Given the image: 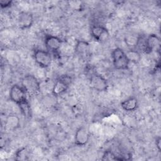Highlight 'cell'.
<instances>
[{"mask_svg": "<svg viewBox=\"0 0 161 161\" xmlns=\"http://www.w3.org/2000/svg\"><path fill=\"white\" fill-rule=\"evenodd\" d=\"M71 82V79L69 75H62L55 82L52 88V94L54 96H59L68 89Z\"/></svg>", "mask_w": 161, "mask_h": 161, "instance_id": "5b68a950", "label": "cell"}, {"mask_svg": "<svg viewBox=\"0 0 161 161\" xmlns=\"http://www.w3.org/2000/svg\"><path fill=\"white\" fill-rule=\"evenodd\" d=\"M19 107V109L22 114V115L26 118H29L31 116V106L30 104L29 101H28L27 98L19 103L18 104H17Z\"/></svg>", "mask_w": 161, "mask_h": 161, "instance_id": "9a60e30c", "label": "cell"}, {"mask_svg": "<svg viewBox=\"0 0 161 161\" xmlns=\"http://www.w3.org/2000/svg\"><path fill=\"white\" fill-rule=\"evenodd\" d=\"M5 126L10 130H15L20 126V119L15 114H10L6 116Z\"/></svg>", "mask_w": 161, "mask_h": 161, "instance_id": "5bb4252c", "label": "cell"}, {"mask_svg": "<svg viewBox=\"0 0 161 161\" xmlns=\"http://www.w3.org/2000/svg\"><path fill=\"white\" fill-rule=\"evenodd\" d=\"M33 58L35 62L42 68L48 67L52 61L50 53L42 49L35 50L33 53Z\"/></svg>", "mask_w": 161, "mask_h": 161, "instance_id": "3957f363", "label": "cell"}, {"mask_svg": "<svg viewBox=\"0 0 161 161\" xmlns=\"http://www.w3.org/2000/svg\"><path fill=\"white\" fill-rule=\"evenodd\" d=\"M90 32L92 38L98 42H104L109 37V30L101 25L92 26Z\"/></svg>", "mask_w": 161, "mask_h": 161, "instance_id": "52a82bcc", "label": "cell"}, {"mask_svg": "<svg viewBox=\"0 0 161 161\" xmlns=\"http://www.w3.org/2000/svg\"><path fill=\"white\" fill-rule=\"evenodd\" d=\"M13 1L11 0H0V6L1 9L8 8L11 6Z\"/></svg>", "mask_w": 161, "mask_h": 161, "instance_id": "ffe728a7", "label": "cell"}, {"mask_svg": "<svg viewBox=\"0 0 161 161\" xmlns=\"http://www.w3.org/2000/svg\"><path fill=\"white\" fill-rule=\"evenodd\" d=\"M138 40V35H128L125 38V42L128 47H130V49H135L136 47L137 42Z\"/></svg>", "mask_w": 161, "mask_h": 161, "instance_id": "e0dca14e", "label": "cell"}, {"mask_svg": "<svg viewBox=\"0 0 161 161\" xmlns=\"http://www.w3.org/2000/svg\"><path fill=\"white\" fill-rule=\"evenodd\" d=\"M160 44V38L155 34H150L145 39V49L144 53H150L157 50Z\"/></svg>", "mask_w": 161, "mask_h": 161, "instance_id": "8fae6325", "label": "cell"}, {"mask_svg": "<svg viewBox=\"0 0 161 161\" xmlns=\"http://www.w3.org/2000/svg\"><path fill=\"white\" fill-rule=\"evenodd\" d=\"M62 43L63 40L57 36L48 35L45 38V47L49 51L53 53L58 51L62 45Z\"/></svg>", "mask_w": 161, "mask_h": 161, "instance_id": "30bf717a", "label": "cell"}, {"mask_svg": "<svg viewBox=\"0 0 161 161\" xmlns=\"http://www.w3.org/2000/svg\"><path fill=\"white\" fill-rule=\"evenodd\" d=\"M155 145H156V147L158 150V152H161V138L160 137L158 136L155 139Z\"/></svg>", "mask_w": 161, "mask_h": 161, "instance_id": "44dd1931", "label": "cell"}, {"mask_svg": "<svg viewBox=\"0 0 161 161\" xmlns=\"http://www.w3.org/2000/svg\"><path fill=\"white\" fill-rule=\"evenodd\" d=\"M26 91L22 86L14 84L10 88L9 96L12 102L18 104L19 103L26 99Z\"/></svg>", "mask_w": 161, "mask_h": 161, "instance_id": "8992f818", "label": "cell"}, {"mask_svg": "<svg viewBox=\"0 0 161 161\" xmlns=\"http://www.w3.org/2000/svg\"><path fill=\"white\" fill-rule=\"evenodd\" d=\"M102 160H119V157L111 150H106L103 155Z\"/></svg>", "mask_w": 161, "mask_h": 161, "instance_id": "ac0fdd59", "label": "cell"}, {"mask_svg": "<svg viewBox=\"0 0 161 161\" xmlns=\"http://www.w3.org/2000/svg\"><path fill=\"white\" fill-rule=\"evenodd\" d=\"M21 86L29 95H35L40 91V86L38 79L33 75H26L22 79Z\"/></svg>", "mask_w": 161, "mask_h": 161, "instance_id": "7a4b0ae2", "label": "cell"}, {"mask_svg": "<svg viewBox=\"0 0 161 161\" xmlns=\"http://www.w3.org/2000/svg\"><path fill=\"white\" fill-rule=\"evenodd\" d=\"M89 84L92 89L98 92H105L108 89V80L99 74H94L91 76Z\"/></svg>", "mask_w": 161, "mask_h": 161, "instance_id": "277c9868", "label": "cell"}, {"mask_svg": "<svg viewBox=\"0 0 161 161\" xmlns=\"http://www.w3.org/2000/svg\"><path fill=\"white\" fill-rule=\"evenodd\" d=\"M121 108L127 112H131L135 111L138 105V99L134 96H131L125 100H123L121 104Z\"/></svg>", "mask_w": 161, "mask_h": 161, "instance_id": "4fadbf2b", "label": "cell"}, {"mask_svg": "<svg viewBox=\"0 0 161 161\" xmlns=\"http://www.w3.org/2000/svg\"><path fill=\"white\" fill-rule=\"evenodd\" d=\"M90 139V133L84 126L78 128L75 133L74 143L77 146L83 147L87 144Z\"/></svg>", "mask_w": 161, "mask_h": 161, "instance_id": "9c48e42d", "label": "cell"}, {"mask_svg": "<svg viewBox=\"0 0 161 161\" xmlns=\"http://www.w3.org/2000/svg\"><path fill=\"white\" fill-rule=\"evenodd\" d=\"M111 58L114 67L118 70H127L130 62L126 57V52L121 48L116 47L111 52Z\"/></svg>", "mask_w": 161, "mask_h": 161, "instance_id": "6da1fadb", "label": "cell"}, {"mask_svg": "<svg viewBox=\"0 0 161 161\" xmlns=\"http://www.w3.org/2000/svg\"><path fill=\"white\" fill-rule=\"evenodd\" d=\"M89 43L84 40H77L75 44L74 52L75 53L81 57L86 55L89 50Z\"/></svg>", "mask_w": 161, "mask_h": 161, "instance_id": "7c38bea8", "label": "cell"}, {"mask_svg": "<svg viewBox=\"0 0 161 161\" xmlns=\"http://www.w3.org/2000/svg\"><path fill=\"white\" fill-rule=\"evenodd\" d=\"M34 22L33 15L29 11H22L18 16V25L21 30L30 28Z\"/></svg>", "mask_w": 161, "mask_h": 161, "instance_id": "ba28073f", "label": "cell"}, {"mask_svg": "<svg viewBox=\"0 0 161 161\" xmlns=\"http://www.w3.org/2000/svg\"><path fill=\"white\" fill-rule=\"evenodd\" d=\"M16 156V160H26L28 157V151L25 147H23L18 150L15 154Z\"/></svg>", "mask_w": 161, "mask_h": 161, "instance_id": "d6986e66", "label": "cell"}, {"mask_svg": "<svg viewBox=\"0 0 161 161\" xmlns=\"http://www.w3.org/2000/svg\"><path fill=\"white\" fill-rule=\"evenodd\" d=\"M126 55L130 62L138 64L141 60V54L140 52L136 49H130L126 52Z\"/></svg>", "mask_w": 161, "mask_h": 161, "instance_id": "2e32d148", "label": "cell"}]
</instances>
